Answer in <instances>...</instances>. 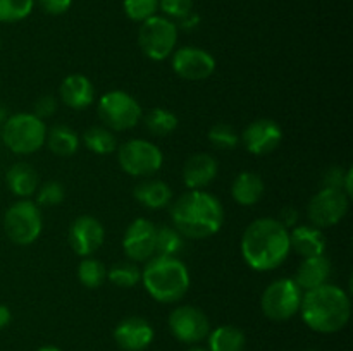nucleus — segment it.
<instances>
[{"instance_id":"obj_1","label":"nucleus","mask_w":353,"mask_h":351,"mask_svg":"<svg viewBox=\"0 0 353 351\" xmlns=\"http://www.w3.org/2000/svg\"><path fill=\"white\" fill-rule=\"evenodd\" d=\"M290 251V231L278 219L254 220L241 236V257L250 268L269 272L285 264Z\"/></svg>"},{"instance_id":"obj_2","label":"nucleus","mask_w":353,"mask_h":351,"mask_svg":"<svg viewBox=\"0 0 353 351\" xmlns=\"http://www.w3.org/2000/svg\"><path fill=\"white\" fill-rule=\"evenodd\" d=\"M172 227L188 240H205L221 231L224 209L219 198L203 189H190L171 205Z\"/></svg>"},{"instance_id":"obj_3","label":"nucleus","mask_w":353,"mask_h":351,"mask_svg":"<svg viewBox=\"0 0 353 351\" xmlns=\"http://www.w3.org/2000/svg\"><path fill=\"white\" fill-rule=\"evenodd\" d=\"M300 313L307 326L321 334L340 332L350 320V296L341 288L324 284L303 292Z\"/></svg>"},{"instance_id":"obj_4","label":"nucleus","mask_w":353,"mask_h":351,"mask_svg":"<svg viewBox=\"0 0 353 351\" xmlns=\"http://www.w3.org/2000/svg\"><path fill=\"white\" fill-rule=\"evenodd\" d=\"M141 282L155 301L176 303L188 292L190 272L179 258L154 255L141 270Z\"/></svg>"},{"instance_id":"obj_5","label":"nucleus","mask_w":353,"mask_h":351,"mask_svg":"<svg viewBox=\"0 0 353 351\" xmlns=\"http://www.w3.org/2000/svg\"><path fill=\"white\" fill-rule=\"evenodd\" d=\"M47 126L31 112L9 116L2 126L0 140L12 153L31 155L40 150L47 140Z\"/></svg>"},{"instance_id":"obj_6","label":"nucleus","mask_w":353,"mask_h":351,"mask_svg":"<svg viewBox=\"0 0 353 351\" xmlns=\"http://www.w3.org/2000/svg\"><path fill=\"white\" fill-rule=\"evenodd\" d=\"M43 229L40 206L30 200H19L7 209L3 215V231L14 244L28 246L40 237Z\"/></svg>"},{"instance_id":"obj_7","label":"nucleus","mask_w":353,"mask_h":351,"mask_svg":"<svg viewBox=\"0 0 353 351\" xmlns=\"http://www.w3.org/2000/svg\"><path fill=\"white\" fill-rule=\"evenodd\" d=\"M178 43V24L169 17L152 16L143 21L138 31V45L152 61H164L171 57Z\"/></svg>"},{"instance_id":"obj_8","label":"nucleus","mask_w":353,"mask_h":351,"mask_svg":"<svg viewBox=\"0 0 353 351\" xmlns=\"http://www.w3.org/2000/svg\"><path fill=\"white\" fill-rule=\"evenodd\" d=\"M303 291L293 279L283 277L271 282L262 292L261 308L268 319L285 322L300 312Z\"/></svg>"},{"instance_id":"obj_9","label":"nucleus","mask_w":353,"mask_h":351,"mask_svg":"<svg viewBox=\"0 0 353 351\" xmlns=\"http://www.w3.org/2000/svg\"><path fill=\"white\" fill-rule=\"evenodd\" d=\"M99 117L107 129L128 131L140 123L143 112L140 103L130 93L112 89L99 100Z\"/></svg>"},{"instance_id":"obj_10","label":"nucleus","mask_w":353,"mask_h":351,"mask_svg":"<svg viewBox=\"0 0 353 351\" xmlns=\"http://www.w3.org/2000/svg\"><path fill=\"white\" fill-rule=\"evenodd\" d=\"M117 162L126 174L147 178L161 171L164 164V155L161 148L152 141L130 140L119 147Z\"/></svg>"},{"instance_id":"obj_11","label":"nucleus","mask_w":353,"mask_h":351,"mask_svg":"<svg viewBox=\"0 0 353 351\" xmlns=\"http://www.w3.org/2000/svg\"><path fill=\"white\" fill-rule=\"evenodd\" d=\"M348 209H350V196L343 189L323 188L310 198L307 217L314 227L324 229V227L336 226L340 220H343Z\"/></svg>"},{"instance_id":"obj_12","label":"nucleus","mask_w":353,"mask_h":351,"mask_svg":"<svg viewBox=\"0 0 353 351\" xmlns=\"http://www.w3.org/2000/svg\"><path fill=\"white\" fill-rule=\"evenodd\" d=\"M169 329L172 336L186 344H196L210 332V322L205 313L192 305L178 306L169 315Z\"/></svg>"},{"instance_id":"obj_13","label":"nucleus","mask_w":353,"mask_h":351,"mask_svg":"<svg viewBox=\"0 0 353 351\" xmlns=\"http://www.w3.org/2000/svg\"><path fill=\"white\" fill-rule=\"evenodd\" d=\"M172 71L186 81H203L216 71V58L199 47H183L172 52Z\"/></svg>"},{"instance_id":"obj_14","label":"nucleus","mask_w":353,"mask_h":351,"mask_svg":"<svg viewBox=\"0 0 353 351\" xmlns=\"http://www.w3.org/2000/svg\"><path fill=\"white\" fill-rule=\"evenodd\" d=\"M105 241L102 222L92 215H79L69 227V244L79 257H92Z\"/></svg>"},{"instance_id":"obj_15","label":"nucleus","mask_w":353,"mask_h":351,"mask_svg":"<svg viewBox=\"0 0 353 351\" xmlns=\"http://www.w3.org/2000/svg\"><path fill=\"white\" fill-rule=\"evenodd\" d=\"M157 226L147 219H137L128 226L123 237V250L133 262H147L155 255Z\"/></svg>"},{"instance_id":"obj_16","label":"nucleus","mask_w":353,"mask_h":351,"mask_svg":"<svg viewBox=\"0 0 353 351\" xmlns=\"http://www.w3.org/2000/svg\"><path fill=\"white\" fill-rule=\"evenodd\" d=\"M240 141L252 155H269L281 145L283 129L276 120L257 119L245 127Z\"/></svg>"},{"instance_id":"obj_17","label":"nucleus","mask_w":353,"mask_h":351,"mask_svg":"<svg viewBox=\"0 0 353 351\" xmlns=\"http://www.w3.org/2000/svg\"><path fill=\"white\" fill-rule=\"evenodd\" d=\"M114 339L124 351H143L154 341V327L141 317H128L114 329Z\"/></svg>"},{"instance_id":"obj_18","label":"nucleus","mask_w":353,"mask_h":351,"mask_svg":"<svg viewBox=\"0 0 353 351\" xmlns=\"http://www.w3.org/2000/svg\"><path fill=\"white\" fill-rule=\"evenodd\" d=\"M219 165L209 153H195L183 165V182L188 189H203L217 178Z\"/></svg>"},{"instance_id":"obj_19","label":"nucleus","mask_w":353,"mask_h":351,"mask_svg":"<svg viewBox=\"0 0 353 351\" xmlns=\"http://www.w3.org/2000/svg\"><path fill=\"white\" fill-rule=\"evenodd\" d=\"M62 103L72 110H85L95 100V86L85 74H69L59 88Z\"/></svg>"},{"instance_id":"obj_20","label":"nucleus","mask_w":353,"mask_h":351,"mask_svg":"<svg viewBox=\"0 0 353 351\" xmlns=\"http://www.w3.org/2000/svg\"><path fill=\"white\" fill-rule=\"evenodd\" d=\"M330 277H331L330 258H326L324 255H319V257L303 258V262L299 265V268H296L293 281L296 282V286H299L303 292H307L327 284Z\"/></svg>"},{"instance_id":"obj_21","label":"nucleus","mask_w":353,"mask_h":351,"mask_svg":"<svg viewBox=\"0 0 353 351\" xmlns=\"http://www.w3.org/2000/svg\"><path fill=\"white\" fill-rule=\"evenodd\" d=\"M290 248L302 258L319 257L326 251V236L319 227L295 226L290 233Z\"/></svg>"},{"instance_id":"obj_22","label":"nucleus","mask_w":353,"mask_h":351,"mask_svg":"<svg viewBox=\"0 0 353 351\" xmlns=\"http://www.w3.org/2000/svg\"><path fill=\"white\" fill-rule=\"evenodd\" d=\"M265 184L262 178L255 172L245 171L234 178L233 186H231V195L233 200L241 206H252L264 196Z\"/></svg>"},{"instance_id":"obj_23","label":"nucleus","mask_w":353,"mask_h":351,"mask_svg":"<svg viewBox=\"0 0 353 351\" xmlns=\"http://www.w3.org/2000/svg\"><path fill=\"white\" fill-rule=\"evenodd\" d=\"M6 184L10 193L21 198H28L38 189V172L30 164H14L6 174Z\"/></svg>"},{"instance_id":"obj_24","label":"nucleus","mask_w":353,"mask_h":351,"mask_svg":"<svg viewBox=\"0 0 353 351\" xmlns=\"http://www.w3.org/2000/svg\"><path fill=\"white\" fill-rule=\"evenodd\" d=\"M133 195L141 205L147 206V209L150 210L164 209V206L171 205L172 202L171 186L165 184L164 181H157V179L140 182V184L134 188Z\"/></svg>"},{"instance_id":"obj_25","label":"nucleus","mask_w":353,"mask_h":351,"mask_svg":"<svg viewBox=\"0 0 353 351\" xmlns=\"http://www.w3.org/2000/svg\"><path fill=\"white\" fill-rule=\"evenodd\" d=\"M45 145L50 148L52 153L59 155V157H71L78 151L79 138L74 129L64 126V124H57V126L50 127V131H47Z\"/></svg>"},{"instance_id":"obj_26","label":"nucleus","mask_w":353,"mask_h":351,"mask_svg":"<svg viewBox=\"0 0 353 351\" xmlns=\"http://www.w3.org/2000/svg\"><path fill=\"white\" fill-rule=\"evenodd\" d=\"M247 339L234 326H221L209 332V351H243Z\"/></svg>"},{"instance_id":"obj_27","label":"nucleus","mask_w":353,"mask_h":351,"mask_svg":"<svg viewBox=\"0 0 353 351\" xmlns=\"http://www.w3.org/2000/svg\"><path fill=\"white\" fill-rule=\"evenodd\" d=\"M83 143L97 155H109L117 150V140L105 126H93L83 133Z\"/></svg>"},{"instance_id":"obj_28","label":"nucleus","mask_w":353,"mask_h":351,"mask_svg":"<svg viewBox=\"0 0 353 351\" xmlns=\"http://www.w3.org/2000/svg\"><path fill=\"white\" fill-rule=\"evenodd\" d=\"M145 127L148 129V133L154 134L157 138L169 136L172 131H176L178 127V116L174 112L168 109H161V107H155L150 112L145 116Z\"/></svg>"},{"instance_id":"obj_29","label":"nucleus","mask_w":353,"mask_h":351,"mask_svg":"<svg viewBox=\"0 0 353 351\" xmlns=\"http://www.w3.org/2000/svg\"><path fill=\"white\" fill-rule=\"evenodd\" d=\"M185 246V237L172 226L157 227L155 234V255L161 257H176Z\"/></svg>"},{"instance_id":"obj_30","label":"nucleus","mask_w":353,"mask_h":351,"mask_svg":"<svg viewBox=\"0 0 353 351\" xmlns=\"http://www.w3.org/2000/svg\"><path fill=\"white\" fill-rule=\"evenodd\" d=\"M78 279L85 288L97 289L105 282L107 268L100 260L85 257L78 265Z\"/></svg>"},{"instance_id":"obj_31","label":"nucleus","mask_w":353,"mask_h":351,"mask_svg":"<svg viewBox=\"0 0 353 351\" xmlns=\"http://www.w3.org/2000/svg\"><path fill=\"white\" fill-rule=\"evenodd\" d=\"M107 279L117 288L130 289L141 282V270L133 262H124V264L114 265L110 270H107Z\"/></svg>"},{"instance_id":"obj_32","label":"nucleus","mask_w":353,"mask_h":351,"mask_svg":"<svg viewBox=\"0 0 353 351\" xmlns=\"http://www.w3.org/2000/svg\"><path fill=\"white\" fill-rule=\"evenodd\" d=\"M34 7V0H0V23H19L26 19Z\"/></svg>"},{"instance_id":"obj_33","label":"nucleus","mask_w":353,"mask_h":351,"mask_svg":"<svg viewBox=\"0 0 353 351\" xmlns=\"http://www.w3.org/2000/svg\"><path fill=\"white\" fill-rule=\"evenodd\" d=\"M207 138H209L210 145L216 147L217 150H234L240 145V134L230 124L221 123L212 126L209 129Z\"/></svg>"},{"instance_id":"obj_34","label":"nucleus","mask_w":353,"mask_h":351,"mask_svg":"<svg viewBox=\"0 0 353 351\" xmlns=\"http://www.w3.org/2000/svg\"><path fill=\"white\" fill-rule=\"evenodd\" d=\"M124 12L134 23H143L148 17L155 16L159 9V0H124Z\"/></svg>"},{"instance_id":"obj_35","label":"nucleus","mask_w":353,"mask_h":351,"mask_svg":"<svg viewBox=\"0 0 353 351\" xmlns=\"http://www.w3.org/2000/svg\"><path fill=\"white\" fill-rule=\"evenodd\" d=\"M65 189L61 182L48 181L38 189L37 195V205L38 206H55L64 200Z\"/></svg>"},{"instance_id":"obj_36","label":"nucleus","mask_w":353,"mask_h":351,"mask_svg":"<svg viewBox=\"0 0 353 351\" xmlns=\"http://www.w3.org/2000/svg\"><path fill=\"white\" fill-rule=\"evenodd\" d=\"M159 7L165 16L179 21L192 12L193 0H159Z\"/></svg>"},{"instance_id":"obj_37","label":"nucleus","mask_w":353,"mask_h":351,"mask_svg":"<svg viewBox=\"0 0 353 351\" xmlns=\"http://www.w3.org/2000/svg\"><path fill=\"white\" fill-rule=\"evenodd\" d=\"M57 107H59V103H57V100H55V96L43 95V96H40L37 102H34L33 112H31V114H34L38 119L45 120V119H48V117H52L55 112H57Z\"/></svg>"},{"instance_id":"obj_38","label":"nucleus","mask_w":353,"mask_h":351,"mask_svg":"<svg viewBox=\"0 0 353 351\" xmlns=\"http://www.w3.org/2000/svg\"><path fill=\"white\" fill-rule=\"evenodd\" d=\"M348 171H350V169H347V171H345V169H341V167H331L323 178L324 188L343 189L345 191V182H347Z\"/></svg>"},{"instance_id":"obj_39","label":"nucleus","mask_w":353,"mask_h":351,"mask_svg":"<svg viewBox=\"0 0 353 351\" xmlns=\"http://www.w3.org/2000/svg\"><path fill=\"white\" fill-rule=\"evenodd\" d=\"M37 2L43 12L50 14V16H61V14L68 12L72 0H37Z\"/></svg>"},{"instance_id":"obj_40","label":"nucleus","mask_w":353,"mask_h":351,"mask_svg":"<svg viewBox=\"0 0 353 351\" xmlns=\"http://www.w3.org/2000/svg\"><path fill=\"white\" fill-rule=\"evenodd\" d=\"M279 222L285 227H295L296 220H299V210L295 206H285L281 210V219H278Z\"/></svg>"},{"instance_id":"obj_41","label":"nucleus","mask_w":353,"mask_h":351,"mask_svg":"<svg viewBox=\"0 0 353 351\" xmlns=\"http://www.w3.org/2000/svg\"><path fill=\"white\" fill-rule=\"evenodd\" d=\"M199 24V16H195L193 12H190L188 16H185L183 19H179V26L185 28V30H192Z\"/></svg>"},{"instance_id":"obj_42","label":"nucleus","mask_w":353,"mask_h":351,"mask_svg":"<svg viewBox=\"0 0 353 351\" xmlns=\"http://www.w3.org/2000/svg\"><path fill=\"white\" fill-rule=\"evenodd\" d=\"M10 319H12V313H10V310L7 308L6 305H0V330H2L3 327L9 326Z\"/></svg>"},{"instance_id":"obj_43","label":"nucleus","mask_w":353,"mask_h":351,"mask_svg":"<svg viewBox=\"0 0 353 351\" xmlns=\"http://www.w3.org/2000/svg\"><path fill=\"white\" fill-rule=\"evenodd\" d=\"M7 109L3 105H0V133H2V126H3V123H6V119H7Z\"/></svg>"},{"instance_id":"obj_44","label":"nucleus","mask_w":353,"mask_h":351,"mask_svg":"<svg viewBox=\"0 0 353 351\" xmlns=\"http://www.w3.org/2000/svg\"><path fill=\"white\" fill-rule=\"evenodd\" d=\"M38 351H61V350H59V348H55V346H43V348H40Z\"/></svg>"},{"instance_id":"obj_45","label":"nucleus","mask_w":353,"mask_h":351,"mask_svg":"<svg viewBox=\"0 0 353 351\" xmlns=\"http://www.w3.org/2000/svg\"><path fill=\"white\" fill-rule=\"evenodd\" d=\"M188 351H209V350H203V348L195 346V348H192V350H188Z\"/></svg>"},{"instance_id":"obj_46","label":"nucleus","mask_w":353,"mask_h":351,"mask_svg":"<svg viewBox=\"0 0 353 351\" xmlns=\"http://www.w3.org/2000/svg\"><path fill=\"white\" fill-rule=\"evenodd\" d=\"M310 351H316V350H310Z\"/></svg>"}]
</instances>
